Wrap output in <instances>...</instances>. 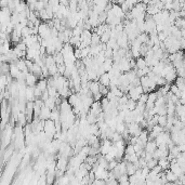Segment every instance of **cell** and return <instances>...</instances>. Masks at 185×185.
I'll use <instances>...</instances> for the list:
<instances>
[{
  "instance_id": "5",
  "label": "cell",
  "mask_w": 185,
  "mask_h": 185,
  "mask_svg": "<svg viewBox=\"0 0 185 185\" xmlns=\"http://www.w3.org/2000/svg\"><path fill=\"white\" fill-rule=\"evenodd\" d=\"M36 87L38 88L41 92L46 91V90H47V87H48L47 80H46V79H41V80H39L38 83H36Z\"/></svg>"
},
{
  "instance_id": "2",
  "label": "cell",
  "mask_w": 185,
  "mask_h": 185,
  "mask_svg": "<svg viewBox=\"0 0 185 185\" xmlns=\"http://www.w3.org/2000/svg\"><path fill=\"white\" fill-rule=\"evenodd\" d=\"M26 82L29 87H35L36 86V81H37V76H35L34 74H26Z\"/></svg>"
},
{
  "instance_id": "4",
  "label": "cell",
  "mask_w": 185,
  "mask_h": 185,
  "mask_svg": "<svg viewBox=\"0 0 185 185\" xmlns=\"http://www.w3.org/2000/svg\"><path fill=\"white\" fill-rule=\"evenodd\" d=\"M145 66H147V64H146L145 60L144 58H136V61H135V67L137 69H142V68H144Z\"/></svg>"
},
{
  "instance_id": "3",
  "label": "cell",
  "mask_w": 185,
  "mask_h": 185,
  "mask_svg": "<svg viewBox=\"0 0 185 185\" xmlns=\"http://www.w3.org/2000/svg\"><path fill=\"white\" fill-rule=\"evenodd\" d=\"M99 78H100V81H99L100 84L105 86V87H109V76H108V74L107 73L102 74Z\"/></svg>"
},
{
  "instance_id": "6",
  "label": "cell",
  "mask_w": 185,
  "mask_h": 185,
  "mask_svg": "<svg viewBox=\"0 0 185 185\" xmlns=\"http://www.w3.org/2000/svg\"><path fill=\"white\" fill-rule=\"evenodd\" d=\"M101 42L100 41V36L97 34V33H94V34H91V44L92 46H95V44H99ZM90 44V46H91Z\"/></svg>"
},
{
  "instance_id": "1",
  "label": "cell",
  "mask_w": 185,
  "mask_h": 185,
  "mask_svg": "<svg viewBox=\"0 0 185 185\" xmlns=\"http://www.w3.org/2000/svg\"><path fill=\"white\" fill-rule=\"evenodd\" d=\"M50 114H51V109L47 106H41L40 108V113H39V118L41 119V120H47L49 119V117H50Z\"/></svg>"
}]
</instances>
